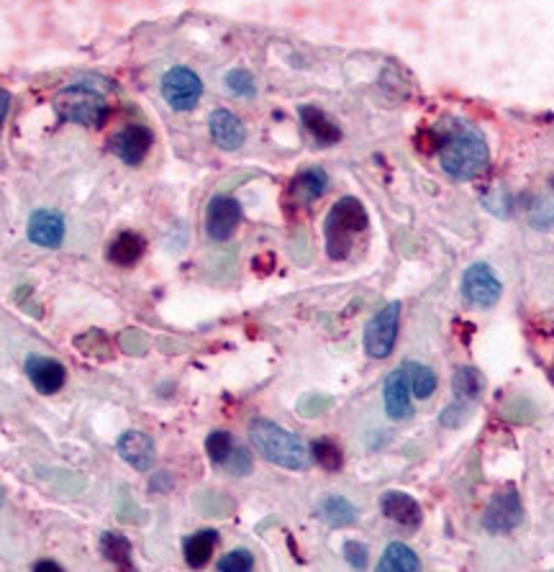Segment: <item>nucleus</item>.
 Listing matches in <instances>:
<instances>
[{
  "mask_svg": "<svg viewBox=\"0 0 554 572\" xmlns=\"http://www.w3.org/2000/svg\"><path fill=\"white\" fill-rule=\"evenodd\" d=\"M398 326H401V301H393L380 308L370 319V324L365 326L362 344H365L367 357H372V360L390 357L395 342H398Z\"/></svg>",
  "mask_w": 554,
  "mask_h": 572,
  "instance_id": "5",
  "label": "nucleus"
},
{
  "mask_svg": "<svg viewBox=\"0 0 554 572\" xmlns=\"http://www.w3.org/2000/svg\"><path fill=\"white\" fill-rule=\"evenodd\" d=\"M367 229V211L357 198H342L326 216L324 236L326 252L331 260H347L354 247V239Z\"/></svg>",
  "mask_w": 554,
  "mask_h": 572,
  "instance_id": "3",
  "label": "nucleus"
},
{
  "mask_svg": "<svg viewBox=\"0 0 554 572\" xmlns=\"http://www.w3.org/2000/svg\"><path fill=\"white\" fill-rule=\"evenodd\" d=\"M416 570H421L419 555L403 542L388 544L378 562V572H416Z\"/></svg>",
  "mask_w": 554,
  "mask_h": 572,
  "instance_id": "22",
  "label": "nucleus"
},
{
  "mask_svg": "<svg viewBox=\"0 0 554 572\" xmlns=\"http://www.w3.org/2000/svg\"><path fill=\"white\" fill-rule=\"evenodd\" d=\"M249 442L254 452H260L267 462L283 470L301 472L311 465V449L303 444V439L270 419L249 421Z\"/></svg>",
  "mask_w": 554,
  "mask_h": 572,
  "instance_id": "2",
  "label": "nucleus"
},
{
  "mask_svg": "<svg viewBox=\"0 0 554 572\" xmlns=\"http://www.w3.org/2000/svg\"><path fill=\"white\" fill-rule=\"evenodd\" d=\"M524 524V503L519 490L506 488L490 498L483 514V526L490 534H511Z\"/></svg>",
  "mask_w": 554,
  "mask_h": 572,
  "instance_id": "7",
  "label": "nucleus"
},
{
  "mask_svg": "<svg viewBox=\"0 0 554 572\" xmlns=\"http://www.w3.org/2000/svg\"><path fill=\"white\" fill-rule=\"evenodd\" d=\"M319 516L331 529H344L357 521V506L344 496H326L319 503Z\"/></svg>",
  "mask_w": 554,
  "mask_h": 572,
  "instance_id": "21",
  "label": "nucleus"
},
{
  "mask_svg": "<svg viewBox=\"0 0 554 572\" xmlns=\"http://www.w3.org/2000/svg\"><path fill=\"white\" fill-rule=\"evenodd\" d=\"M403 372H406V380H408V388H411V396L421 398V401H426V398L434 396V390H437L439 380L437 375H434V370H431L429 365H424V362H403Z\"/></svg>",
  "mask_w": 554,
  "mask_h": 572,
  "instance_id": "23",
  "label": "nucleus"
},
{
  "mask_svg": "<svg viewBox=\"0 0 554 572\" xmlns=\"http://www.w3.org/2000/svg\"><path fill=\"white\" fill-rule=\"evenodd\" d=\"M439 162L454 180H475L488 170V144L478 129L454 124L449 134L439 136Z\"/></svg>",
  "mask_w": 554,
  "mask_h": 572,
  "instance_id": "1",
  "label": "nucleus"
},
{
  "mask_svg": "<svg viewBox=\"0 0 554 572\" xmlns=\"http://www.w3.org/2000/svg\"><path fill=\"white\" fill-rule=\"evenodd\" d=\"M308 449H311V460L319 462L326 472H339L344 467V452L331 439H316Z\"/></svg>",
  "mask_w": 554,
  "mask_h": 572,
  "instance_id": "26",
  "label": "nucleus"
},
{
  "mask_svg": "<svg viewBox=\"0 0 554 572\" xmlns=\"http://www.w3.org/2000/svg\"><path fill=\"white\" fill-rule=\"evenodd\" d=\"M152 144L154 134L142 124H129L126 129H121L113 136V152H116L118 160L129 167L142 165L144 157H147L149 149H152Z\"/></svg>",
  "mask_w": 554,
  "mask_h": 572,
  "instance_id": "10",
  "label": "nucleus"
},
{
  "mask_svg": "<svg viewBox=\"0 0 554 572\" xmlns=\"http://www.w3.org/2000/svg\"><path fill=\"white\" fill-rule=\"evenodd\" d=\"M208 129H211L213 144L224 152H236L247 142V126L242 124V118L236 113L226 111V108H216L208 118Z\"/></svg>",
  "mask_w": 554,
  "mask_h": 572,
  "instance_id": "11",
  "label": "nucleus"
},
{
  "mask_svg": "<svg viewBox=\"0 0 554 572\" xmlns=\"http://www.w3.org/2000/svg\"><path fill=\"white\" fill-rule=\"evenodd\" d=\"M452 390L457 401L475 403L480 401V396H483L485 378L480 375V370H475V367H460V370L454 372Z\"/></svg>",
  "mask_w": 554,
  "mask_h": 572,
  "instance_id": "24",
  "label": "nucleus"
},
{
  "mask_svg": "<svg viewBox=\"0 0 554 572\" xmlns=\"http://www.w3.org/2000/svg\"><path fill=\"white\" fill-rule=\"evenodd\" d=\"M65 219L59 216L57 211H49V208H39V211L31 213L29 219V242L36 247L44 249H57L59 244L65 242Z\"/></svg>",
  "mask_w": 554,
  "mask_h": 572,
  "instance_id": "15",
  "label": "nucleus"
},
{
  "mask_svg": "<svg viewBox=\"0 0 554 572\" xmlns=\"http://www.w3.org/2000/svg\"><path fill=\"white\" fill-rule=\"evenodd\" d=\"M470 406L472 403H465V401H457L452 403V406H447L442 411V416H439V421H442V426H449V429H457V426L467 424V419H470Z\"/></svg>",
  "mask_w": 554,
  "mask_h": 572,
  "instance_id": "30",
  "label": "nucleus"
},
{
  "mask_svg": "<svg viewBox=\"0 0 554 572\" xmlns=\"http://www.w3.org/2000/svg\"><path fill=\"white\" fill-rule=\"evenodd\" d=\"M380 511L385 514V519L406 526V529H419L421 521H424L421 503L413 496H408V493H403V490H388V493H383V496H380Z\"/></svg>",
  "mask_w": 554,
  "mask_h": 572,
  "instance_id": "16",
  "label": "nucleus"
},
{
  "mask_svg": "<svg viewBox=\"0 0 554 572\" xmlns=\"http://www.w3.org/2000/svg\"><path fill=\"white\" fill-rule=\"evenodd\" d=\"M54 111L62 121L88 126V129H101L111 116V108H108L103 93L85 83L67 85V88L59 90L57 98H54Z\"/></svg>",
  "mask_w": 554,
  "mask_h": 572,
  "instance_id": "4",
  "label": "nucleus"
},
{
  "mask_svg": "<svg viewBox=\"0 0 554 572\" xmlns=\"http://www.w3.org/2000/svg\"><path fill=\"white\" fill-rule=\"evenodd\" d=\"M162 95L172 111H193L203 95V80L190 67L177 65L162 77Z\"/></svg>",
  "mask_w": 554,
  "mask_h": 572,
  "instance_id": "6",
  "label": "nucleus"
},
{
  "mask_svg": "<svg viewBox=\"0 0 554 572\" xmlns=\"http://www.w3.org/2000/svg\"><path fill=\"white\" fill-rule=\"evenodd\" d=\"M206 452L213 465L224 467L231 452H234V437H231L229 431H211L206 439Z\"/></svg>",
  "mask_w": 554,
  "mask_h": 572,
  "instance_id": "27",
  "label": "nucleus"
},
{
  "mask_svg": "<svg viewBox=\"0 0 554 572\" xmlns=\"http://www.w3.org/2000/svg\"><path fill=\"white\" fill-rule=\"evenodd\" d=\"M144 239L134 231H121L108 247V260L118 267H131L142 260Z\"/></svg>",
  "mask_w": 554,
  "mask_h": 572,
  "instance_id": "20",
  "label": "nucleus"
},
{
  "mask_svg": "<svg viewBox=\"0 0 554 572\" xmlns=\"http://www.w3.org/2000/svg\"><path fill=\"white\" fill-rule=\"evenodd\" d=\"M344 557L354 570H365L367 567V547L362 542H344Z\"/></svg>",
  "mask_w": 554,
  "mask_h": 572,
  "instance_id": "32",
  "label": "nucleus"
},
{
  "mask_svg": "<svg viewBox=\"0 0 554 572\" xmlns=\"http://www.w3.org/2000/svg\"><path fill=\"white\" fill-rule=\"evenodd\" d=\"M34 570H36V572H44V570L59 572V570H62V565H57V562H36Z\"/></svg>",
  "mask_w": 554,
  "mask_h": 572,
  "instance_id": "34",
  "label": "nucleus"
},
{
  "mask_svg": "<svg viewBox=\"0 0 554 572\" xmlns=\"http://www.w3.org/2000/svg\"><path fill=\"white\" fill-rule=\"evenodd\" d=\"M101 552L106 555V560H111L121 570H131V544L124 534L106 531L101 537Z\"/></svg>",
  "mask_w": 554,
  "mask_h": 572,
  "instance_id": "25",
  "label": "nucleus"
},
{
  "mask_svg": "<svg viewBox=\"0 0 554 572\" xmlns=\"http://www.w3.org/2000/svg\"><path fill=\"white\" fill-rule=\"evenodd\" d=\"M383 406H385V413H388L390 421H408L413 416L411 388H408V380H406V372H403V367L393 370L388 378H385Z\"/></svg>",
  "mask_w": 554,
  "mask_h": 572,
  "instance_id": "13",
  "label": "nucleus"
},
{
  "mask_svg": "<svg viewBox=\"0 0 554 572\" xmlns=\"http://www.w3.org/2000/svg\"><path fill=\"white\" fill-rule=\"evenodd\" d=\"M501 293V278H498L493 267L485 265V262H475V265L467 267V272L462 275V298H465L470 306L493 308L501 301Z\"/></svg>",
  "mask_w": 554,
  "mask_h": 572,
  "instance_id": "8",
  "label": "nucleus"
},
{
  "mask_svg": "<svg viewBox=\"0 0 554 572\" xmlns=\"http://www.w3.org/2000/svg\"><path fill=\"white\" fill-rule=\"evenodd\" d=\"M254 567V555L249 549H231L229 555L221 557L219 572H249Z\"/></svg>",
  "mask_w": 554,
  "mask_h": 572,
  "instance_id": "29",
  "label": "nucleus"
},
{
  "mask_svg": "<svg viewBox=\"0 0 554 572\" xmlns=\"http://www.w3.org/2000/svg\"><path fill=\"white\" fill-rule=\"evenodd\" d=\"M224 467L231 472V475H239V478H242V475H249L254 467L252 452L244 447H234V452H231V457L226 460Z\"/></svg>",
  "mask_w": 554,
  "mask_h": 572,
  "instance_id": "31",
  "label": "nucleus"
},
{
  "mask_svg": "<svg viewBox=\"0 0 554 572\" xmlns=\"http://www.w3.org/2000/svg\"><path fill=\"white\" fill-rule=\"evenodd\" d=\"M26 375H29L31 385L44 396H52L57 390H62L67 380V370L62 362L52 360V357H42V354H29L26 360Z\"/></svg>",
  "mask_w": 554,
  "mask_h": 572,
  "instance_id": "14",
  "label": "nucleus"
},
{
  "mask_svg": "<svg viewBox=\"0 0 554 572\" xmlns=\"http://www.w3.org/2000/svg\"><path fill=\"white\" fill-rule=\"evenodd\" d=\"M219 544V531L216 529H201L190 534L183 542V552H185V562H188L193 570H201V567L208 565V560L213 557V549Z\"/></svg>",
  "mask_w": 554,
  "mask_h": 572,
  "instance_id": "17",
  "label": "nucleus"
},
{
  "mask_svg": "<svg viewBox=\"0 0 554 572\" xmlns=\"http://www.w3.org/2000/svg\"><path fill=\"white\" fill-rule=\"evenodd\" d=\"M326 188H329V175L324 170H319V167H311V170L295 177L293 185H290V193H293L295 201L306 206V203L319 201L321 195L326 193Z\"/></svg>",
  "mask_w": 554,
  "mask_h": 572,
  "instance_id": "19",
  "label": "nucleus"
},
{
  "mask_svg": "<svg viewBox=\"0 0 554 572\" xmlns=\"http://www.w3.org/2000/svg\"><path fill=\"white\" fill-rule=\"evenodd\" d=\"M8 108H11V93L0 88V129H3V121L8 116Z\"/></svg>",
  "mask_w": 554,
  "mask_h": 572,
  "instance_id": "33",
  "label": "nucleus"
},
{
  "mask_svg": "<svg viewBox=\"0 0 554 572\" xmlns=\"http://www.w3.org/2000/svg\"><path fill=\"white\" fill-rule=\"evenodd\" d=\"M226 88H229V93L236 95V98H254V95H257L254 77L249 75L247 70H242V67H236V70H231L229 75H226Z\"/></svg>",
  "mask_w": 554,
  "mask_h": 572,
  "instance_id": "28",
  "label": "nucleus"
},
{
  "mask_svg": "<svg viewBox=\"0 0 554 572\" xmlns=\"http://www.w3.org/2000/svg\"><path fill=\"white\" fill-rule=\"evenodd\" d=\"M242 224V206L231 195H216L208 203L206 231L213 242H226Z\"/></svg>",
  "mask_w": 554,
  "mask_h": 572,
  "instance_id": "9",
  "label": "nucleus"
},
{
  "mask_svg": "<svg viewBox=\"0 0 554 572\" xmlns=\"http://www.w3.org/2000/svg\"><path fill=\"white\" fill-rule=\"evenodd\" d=\"M301 121L303 126L308 129V134L316 139L319 144H324V147H329V144H336L339 139H342V129L331 121L329 116H326L321 108L316 106H303L301 108Z\"/></svg>",
  "mask_w": 554,
  "mask_h": 572,
  "instance_id": "18",
  "label": "nucleus"
},
{
  "mask_svg": "<svg viewBox=\"0 0 554 572\" xmlns=\"http://www.w3.org/2000/svg\"><path fill=\"white\" fill-rule=\"evenodd\" d=\"M118 455L126 465H131L139 472H149L157 462V449H154L152 437H147L144 431H124L116 442Z\"/></svg>",
  "mask_w": 554,
  "mask_h": 572,
  "instance_id": "12",
  "label": "nucleus"
}]
</instances>
